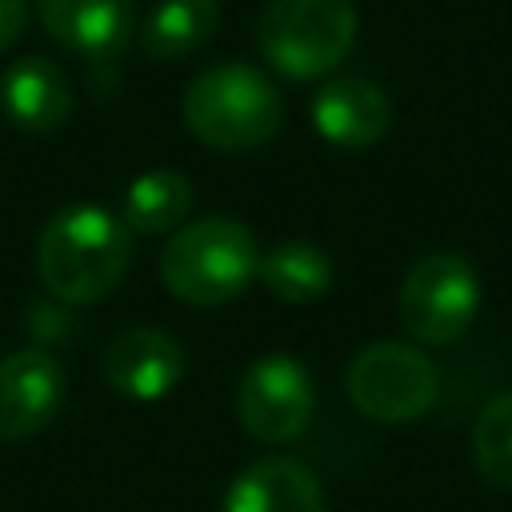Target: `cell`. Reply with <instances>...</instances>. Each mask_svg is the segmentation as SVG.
I'll return each instance as SVG.
<instances>
[{
	"mask_svg": "<svg viewBox=\"0 0 512 512\" xmlns=\"http://www.w3.org/2000/svg\"><path fill=\"white\" fill-rule=\"evenodd\" d=\"M184 368H188L184 348L164 328H128L100 356L104 384L116 396H128V400L168 396L184 380Z\"/></svg>",
	"mask_w": 512,
	"mask_h": 512,
	"instance_id": "8",
	"label": "cell"
},
{
	"mask_svg": "<svg viewBox=\"0 0 512 512\" xmlns=\"http://www.w3.org/2000/svg\"><path fill=\"white\" fill-rule=\"evenodd\" d=\"M44 32L84 60H112L132 36V0H36Z\"/></svg>",
	"mask_w": 512,
	"mask_h": 512,
	"instance_id": "10",
	"label": "cell"
},
{
	"mask_svg": "<svg viewBox=\"0 0 512 512\" xmlns=\"http://www.w3.org/2000/svg\"><path fill=\"white\" fill-rule=\"evenodd\" d=\"M188 212H192V184L172 168H152L128 184L120 220L128 224V232L160 236V232H176L188 220Z\"/></svg>",
	"mask_w": 512,
	"mask_h": 512,
	"instance_id": "15",
	"label": "cell"
},
{
	"mask_svg": "<svg viewBox=\"0 0 512 512\" xmlns=\"http://www.w3.org/2000/svg\"><path fill=\"white\" fill-rule=\"evenodd\" d=\"M312 412H316L312 372L296 356L268 352L244 368L236 388V416L252 440L288 444L312 424Z\"/></svg>",
	"mask_w": 512,
	"mask_h": 512,
	"instance_id": "7",
	"label": "cell"
},
{
	"mask_svg": "<svg viewBox=\"0 0 512 512\" xmlns=\"http://www.w3.org/2000/svg\"><path fill=\"white\" fill-rule=\"evenodd\" d=\"M352 0H272L256 24L264 64L288 80L328 76L356 44Z\"/></svg>",
	"mask_w": 512,
	"mask_h": 512,
	"instance_id": "4",
	"label": "cell"
},
{
	"mask_svg": "<svg viewBox=\"0 0 512 512\" xmlns=\"http://www.w3.org/2000/svg\"><path fill=\"white\" fill-rule=\"evenodd\" d=\"M472 456L484 480L512 488V388L492 396L472 428Z\"/></svg>",
	"mask_w": 512,
	"mask_h": 512,
	"instance_id": "17",
	"label": "cell"
},
{
	"mask_svg": "<svg viewBox=\"0 0 512 512\" xmlns=\"http://www.w3.org/2000/svg\"><path fill=\"white\" fill-rule=\"evenodd\" d=\"M64 368L36 348L0 360V440L44 432L64 404Z\"/></svg>",
	"mask_w": 512,
	"mask_h": 512,
	"instance_id": "9",
	"label": "cell"
},
{
	"mask_svg": "<svg viewBox=\"0 0 512 512\" xmlns=\"http://www.w3.org/2000/svg\"><path fill=\"white\" fill-rule=\"evenodd\" d=\"M220 512H324V488L300 460L268 456L228 484Z\"/></svg>",
	"mask_w": 512,
	"mask_h": 512,
	"instance_id": "12",
	"label": "cell"
},
{
	"mask_svg": "<svg viewBox=\"0 0 512 512\" xmlns=\"http://www.w3.org/2000/svg\"><path fill=\"white\" fill-rule=\"evenodd\" d=\"M0 108L24 132H52L72 112V88L52 60L24 56L0 76Z\"/></svg>",
	"mask_w": 512,
	"mask_h": 512,
	"instance_id": "13",
	"label": "cell"
},
{
	"mask_svg": "<svg viewBox=\"0 0 512 512\" xmlns=\"http://www.w3.org/2000/svg\"><path fill=\"white\" fill-rule=\"evenodd\" d=\"M260 244L236 216H200L180 224L160 256L164 288L196 308L236 300L260 276Z\"/></svg>",
	"mask_w": 512,
	"mask_h": 512,
	"instance_id": "2",
	"label": "cell"
},
{
	"mask_svg": "<svg viewBox=\"0 0 512 512\" xmlns=\"http://www.w3.org/2000/svg\"><path fill=\"white\" fill-rule=\"evenodd\" d=\"M352 408L376 424H412L440 396V368L412 344L372 340L344 368Z\"/></svg>",
	"mask_w": 512,
	"mask_h": 512,
	"instance_id": "5",
	"label": "cell"
},
{
	"mask_svg": "<svg viewBox=\"0 0 512 512\" xmlns=\"http://www.w3.org/2000/svg\"><path fill=\"white\" fill-rule=\"evenodd\" d=\"M480 312V276L460 252L420 256L400 284V324L420 344H456Z\"/></svg>",
	"mask_w": 512,
	"mask_h": 512,
	"instance_id": "6",
	"label": "cell"
},
{
	"mask_svg": "<svg viewBox=\"0 0 512 512\" xmlns=\"http://www.w3.org/2000/svg\"><path fill=\"white\" fill-rule=\"evenodd\" d=\"M132 260V232L120 216L96 204L56 212L36 244V268L64 304H96L112 296Z\"/></svg>",
	"mask_w": 512,
	"mask_h": 512,
	"instance_id": "1",
	"label": "cell"
},
{
	"mask_svg": "<svg viewBox=\"0 0 512 512\" xmlns=\"http://www.w3.org/2000/svg\"><path fill=\"white\" fill-rule=\"evenodd\" d=\"M392 124L384 88L364 76H332L312 96V128L336 148H372Z\"/></svg>",
	"mask_w": 512,
	"mask_h": 512,
	"instance_id": "11",
	"label": "cell"
},
{
	"mask_svg": "<svg viewBox=\"0 0 512 512\" xmlns=\"http://www.w3.org/2000/svg\"><path fill=\"white\" fill-rule=\"evenodd\" d=\"M28 20V0H0V52L16 44Z\"/></svg>",
	"mask_w": 512,
	"mask_h": 512,
	"instance_id": "18",
	"label": "cell"
},
{
	"mask_svg": "<svg viewBox=\"0 0 512 512\" xmlns=\"http://www.w3.org/2000/svg\"><path fill=\"white\" fill-rule=\"evenodd\" d=\"M188 132L216 152H252L280 132L284 100L280 88L252 64L204 68L180 100Z\"/></svg>",
	"mask_w": 512,
	"mask_h": 512,
	"instance_id": "3",
	"label": "cell"
},
{
	"mask_svg": "<svg viewBox=\"0 0 512 512\" xmlns=\"http://www.w3.org/2000/svg\"><path fill=\"white\" fill-rule=\"evenodd\" d=\"M220 24V4L216 0H160L144 28L140 44L148 60H180L200 52Z\"/></svg>",
	"mask_w": 512,
	"mask_h": 512,
	"instance_id": "14",
	"label": "cell"
},
{
	"mask_svg": "<svg viewBox=\"0 0 512 512\" xmlns=\"http://www.w3.org/2000/svg\"><path fill=\"white\" fill-rule=\"evenodd\" d=\"M260 284L284 304H312L332 288V260L308 240H284L260 256Z\"/></svg>",
	"mask_w": 512,
	"mask_h": 512,
	"instance_id": "16",
	"label": "cell"
}]
</instances>
